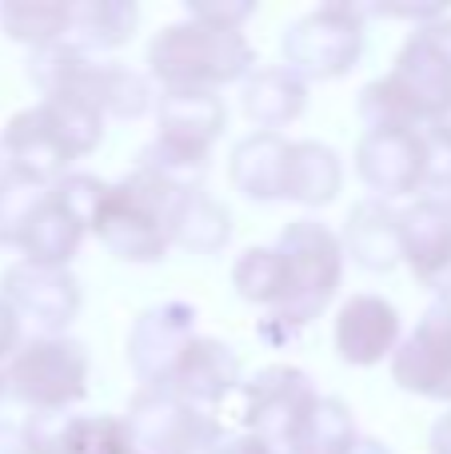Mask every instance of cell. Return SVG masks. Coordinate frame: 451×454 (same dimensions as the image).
<instances>
[{
    "label": "cell",
    "mask_w": 451,
    "mask_h": 454,
    "mask_svg": "<svg viewBox=\"0 0 451 454\" xmlns=\"http://www.w3.org/2000/svg\"><path fill=\"white\" fill-rule=\"evenodd\" d=\"M124 427L140 454H212L224 442V427L212 411L152 387L128 399Z\"/></svg>",
    "instance_id": "cell-9"
},
{
    "label": "cell",
    "mask_w": 451,
    "mask_h": 454,
    "mask_svg": "<svg viewBox=\"0 0 451 454\" xmlns=\"http://www.w3.org/2000/svg\"><path fill=\"white\" fill-rule=\"evenodd\" d=\"M188 192L160 180L156 172H128L124 180L108 184L92 231L104 247L124 263H160L172 247L176 215H180Z\"/></svg>",
    "instance_id": "cell-3"
},
{
    "label": "cell",
    "mask_w": 451,
    "mask_h": 454,
    "mask_svg": "<svg viewBox=\"0 0 451 454\" xmlns=\"http://www.w3.org/2000/svg\"><path fill=\"white\" fill-rule=\"evenodd\" d=\"M232 287L244 303L268 307L276 315L292 299V267L280 247H248L232 267Z\"/></svg>",
    "instance_id": "cell-25"
},
{
    "label": "cell",
    "mask_w": 451,
    "mask_h": 454,
    "mask_svg": "<svg viewBox=\"0 0 451 454\" xmlns=\"http://www.w3.org/2000/svg\"><path fill=\"white\" fill-rule=\"evenodd\" d=\"M0 454H28V442H24L20 427L0 423Z\"/></svg>",
    "instance_id": "cell-35"
},
{
    "label": "cell",
    "mask_w": 451,
    "mask_h": 454,
    "mask_svg": "<svg viewBox=\"0 0 451 454\" xmlns=\"http://www.w3.org/2000/svg\"><path fill=\"white\" fill-rule=\"evenodd\" d=\"M392 379L400 391L451 403V299H436L415 331L392 355Z\"/></svg>",
    "instance_id": "cell-13"
},
{
    "label": "cell",
    "mask_w": 451,
    "mask_h": 454,
    "mask_svg": "<svg viewBox=\"0 0 451 454\" xmlns=\"http://www.w3.org/2000/svg\"><path fill=\"white\" fill-rule=\"evenodd\" d=\"M44 196H48L44 184H32L4 168V176H0V243H4V247L20 243L24 227H28L32 212L40 207Z\"/></svg>",
    "instance_id": "cell-30"
},
{
    "label": "cell",
    "mask_w": 451,
    "mask_h": 454,
    "mask_svg": "<svg viewBox=\"0 0 451 454\" xmlns=\"http://www.w3.org/2000/svg\"><path fill=\"white\" fill-rule=\"evenodd\" d=\"M4 399H8V387H4V375H0V407H4Z\"/></svg>",
    "instance_id": "cell-39"
},
{
    "label": "cell",
    "mask_w": 451,
    "mask_h": 454,
    "mask_svg": "<svg viewBox=\"0 0 451 454\" xmlns=\"http://www.w3.org/2000/svg\"><path fill=\"white\" fill-rule=\"evenodd\" d=\"M64 100H80L92 104L100 116H116V120H140L152 108V84L148 76L124 68L116 60H88L80 72V84L72 96Z\"/></svg>",
    "instance_id": "cell-21"
},
{
    "label": "cell",
    "mask_w": 451,
    "mask_h": 454,
    "mask_svg": "<svg viewBox=\"0 0 451 454\" xmlns=\"http://www.w3.org/2000/svg\"><path fill=\"white\" fill-rule=\"evenodd\" d=\"M164 391L180 395V399L196 403V407L212 411L228 399L232 391H240V359L228 343L220 339H204L196 335L188 343V351L180 355L172 379H168Z\"/></svg>",
    "instance_id": "cell-17"
},
{
    "label": "cell",
    "mask_w": 451,
    "mask_h": 454,
    "mask_svg": "<svg viewBox=\"0 0 451 454\" xmlns=\"http://www.w3.org/2000/svg\"><path fill=\"white\" fill-rule=\"evenodd\" d=\"M136 454H140V450H136Z\"/></svg>",
    "instance_id": "cell-41"
},
{
    "label": "cell",
    "mask_w": 451,
    "mask_h": 454,
    "mask_svg": "<svg viewBox=\"0 0 451 454\" xmlns=\"http://www.w3.org/2000/svg\"><path fill=\"white\" fill-rule=\"evenodd\" d=\"M0 299L36 335H64L68 323L80 315V303H84L80 279L68 267H40V263H24V259L4 271Z\"/></svg>",
    "instance_id": "cell-11"
},
{
    "label": "cell",
    "mask_w": 451,
    "mask_h": 454,
    "mask_svg": "<svg viewBox=\"0 0 451 454\" xmlns=\"http://www.w3.org/2000/svg\"><path fill=\"white\" fill-rule=\"evenodd\" d=\"M360 442L356 419L340 399H320V407L312 411L308 427L300 434L296 454H352Z\"/></svg>",
    "instance_id": "cell-28"
},
{
    "label": "cell",
    "mask_w": 451,
    "mask_h": 454,
    "mask_svg": "<svg viewBox=\"0 0 451 454\" xmlns=\"http://www.w3.org/2000/svg\"><path fill=\"white\" fill-rule=\"evenodd\" d=\"M340 188H344L340 156L320 140H296L292 156H288L284 200L304 204V207H324V204H332Z\"/></svg>",
    "instance_id": "cell-24"
},
{
    "label": "cell",
    "mask_w": 451,
    "mask_h": 454,
    "mask_svg": "<svg viewBox=\"0 0 451 454\" xmlns=\"http://www.w3.org/2000/svg\"><path fill=\"white\" fill-rule=\"evenodd\" d=\"M336 351L348 367H376L400 351V311L384 295H352L336 315Z\"/></svg>",
    "instance_id": "cell-16"
},
{
    "label": "cell",
    "mask_w": 451,
    "mask_h": 454,
    "mask_svg": "<svg viewBox=\"0 0 451 454\" xmlns=\"http://www.w3.org/2000/svg\"><path fill=\"white\" fill-rule=\"evenodd\" d=\"M431 454H451V411L439 415L431 427Z\"/></svg>",
    "instance_id": "cell-36"
},
{
    "label": "cell",
    "mask_w": 451,
    "mask_h": 454,
    "mask_svg": "<svg viewBox=\"0 0 451 454\" xmlns=\"http://www.w3.org/2000/svg\"><path fill=\"white\" fill-rule=\"evenodd\" d=\"M88 415H68V411H32L24 419V442L28 454H80Z\"/></svg>",
    "instance_id": "cell-29"
},
{
    "label": "cell",
    "mask_w": 451,
    "mask_h": 454,
    "mask_svg": "<svg viewBox=\"0 0 451 454\" xmlns=\"http://www.w3.org/2000/svg\"><path fill=\"white\" fill-rule=\"evenodd\" d=\"M423 136H428V144H431V156H436V164H439V160H447L444 172H451V104L439 112L436 120H431L428 128H423ZM444 172H436V176H444ZM436 176H431V180H436ZM428 188H431V184H428Z\"/></svg>",
    "instance_id": "cell-32"
},
{
    "label": "cell",
    "mask_w": 451,
    "mask_h": 454,
    "mask_svg": "<svg viewBox=\"0 0 451 454\" xmlns=\"http://www.w3.org/2000/svg\"><path fill=\"white\" fill-rule=\"evenodd\" d=\"M20 327L24 323L16 319V311L0 299V375H4V367L12 363V355L20 351Z\"/></svg>",
    "instance_id": "cell-33"
},
{
    "label": "cell",
    "mask_w": 451,
    "mask_h": 454,
    "mask_svg": "<svg viewBox=\"0 0 451 454\" xmlns=\"http://www.w3.org/2000/svg\"><path fill=\"white\" fill-rule=\"evenodd\" d=\"M100 140H104V116L92 104L40 100L32 108L16 112L4 124L0 152L8 160V172L52 188V184H60L68 176L72 160L96 152Z\"/></svg>",
    "instance_id": "cell-2"
},
{
    "label": "cell",
    "mask_w": 451,
    "mask_h": 454,
    "mask_svg": "<svg viewBox=\"0 0 451 454\" xmlns=\"http://www.w3.org/2000/svg\"><path fill=\"white\" fill-rule=\"evenodd\" d=\"M352 454H392L388 447H384V442H376V439H360L356 442V450Z\"/></svg>",
    "instance_id": "cell-37"
},
{
    "label": "cell",
    "mask_w": 451,
    "mask_h": 454,
    "mask_svg": "<svg viewBox=\"0 0 451 454\" xmlns=\"http://www.w3.org/2000/svg\"><path fill=\"white\" fill-rule=\"evenodd\" d=\"M88 231V220L68 204L60 188H48V196L40 200V207L32 212L28 227H24L20 243L24 263H40V267H68L72 255L80 251V239Z\"/></svg>",
    "instance_id": "cell-18"
},
{
    "label": "cell",
    "mask_w": 451,
    "mask_h": 454,
    "mask_svg": "<svg viewBox=\"0 0 451 454\" xmlns=\"http://www.w3.org/2000/svg\"><path fill=\"white\" fill-rule=\"evenodd\" d=\"M364 12L360 4L332 0L312 12L296 16L280 36L284 68H292L300 80H340L364 56Z\"/></svg>",
    "instance_id": "cell-7"
},
{
    "label": "cell",
    "mask_w": 451,
    "mask_h": 454,
    "mask_svg": "<svg viewBox=\"0 0 451 454\" xmlns=\"http://www.w3.org/2000/svg\"><path fill=\"white\" fill-rule=\"evenodd\" d=\"M316 407L320 391L308 371L276 363V367L256 371L248 383H240L236 423L244 427V434L264 439L276 454H296Z\"/></svg>",
    "instance_id": "cell-6"
},
{
    "label": "cell",
    "mask_w": 451,
    "mask_h": 454,
    "mask_svg": "<svg viewBox=\"0 0 451 454\" xmlns=\"http://www.w3.org/2000/svg\"><path fill=\"white\" fill-rule=\"evenodd\" d=\"M451 104V16L428 20L400 48L396 68L360 92V120L376 128H423Z\"/></svg>",
    "instance_id": "cell-1"
},
{
    "label": "cell",
    "mask_w": 451,
    "mask_h": 454,
    "mask_svg": "<svg viewBox=\"0 0 451 454\" xmlns=\"http://www.w3.org/2000/svg\"><path fill=\"white\" fill-rule=\"evenodd\" d=\"M240 104H244V116L260 132H276V128H288L292 120L304 116V108H308V80H300L284 64L256 68L244 80Z\"/></svg>",
    "instance_id": "cell-22"
},
{
    "label": "cell",
    "mask_w": 451,
    "mask_h": 454,
    "mask_svg": "<svg viewBox=\"0 0 451 454\" xmlns=\"http://www.w3.org/2000/svg\"><path fill=\"white\" fill-rule=\"evenodd\" d=\"M68 20H72L68 0H4L0 4V28L32 48L64 44Z\"/></svg>",
    "instance_id": "cell-26"
},
{
    "label": "cell",
    "mask_w": 451,
    "mask_h": 454,
    "mask_svg": "<svg viewBox=\"0 0 451 454\" xmlns=\"http://www.w3.org/2000/svg\"><path fill=\"white\" fill-rule=\"evenodd\" d=\"M431 144L415 128H376L356 144V172L376 192V200L415 196L431 184Z\"/></svg>",
    "instance_id": "cell-10"
},
{
    "label": "cell",
    "mask_w": 451,
    "mask_h": 454,
    "mask_svg": "<svg viewBox=\"0 0 451 454\" xmlns=\"http://www.w3.org/2000/svg\"><path fill=\"white\" fill-rule=\"evenodd\" d=\"M8 399L28 411H68L88 395V351L68 335H32L4 367Z\"/></svg>",
    "instance_id": "cell-8"
},
{
    "label": "cell",
    "mask_w": 451,
    "mask_h": 454,
    "mask_svg": "<svg viewBox=\"0 0 451 454\" xmlns=\"http://www.w3.org/2000/svg\"><path fill=\"white\" fill-rule=\"evenodd\" d=\"M136 24H140V8L132 0H76L64 44L84 56L112 52L136 36Z\"/></svg>",
    "instance_id": "cell-23"
},
{
    "label": "cell",
    "mask_w": 451,
    "mask_h": 454,
    "mask_svg": "<svg viewBox=\"0 0 451 454\" xmlns=\"http://www.w3.org/2000/svg\"><path fill=\"white\" fill-rule=\"evenodd\" d=\"M404 263L428 291L451 299V204L444 196H423L400 212Z\"/></svg>",
    "instance_id": "cell-14"
},
{
    "label": "cell",
    "mask_w": 451,
    "mask_h": 454,
    "mask_svg": "<svg viewBox=\"0 0 451 454\" xmlns=\"http://www.w3.org/2000/svg\"><path fill=\"white\" fill-rule=\"evenodd\" d=\"M344 255L360 263L364 271H392L404 259L400 239V212H392L388 200H360L344 223Z\"/></svg>",
    "instance_id": "cell-20"
},
{
    "label": "cell",
    "mask_w": 451,
    "mask_h": 454,
    "mask_svg": "<svg viewBox=\"0 0 451 454\" xmlns=\"http://www.w3.org/2000/svg\"><path fill=\"white\" fill-rule=\"evenodd\" d=\"M288 156H292V140L280 132H252L232 148V188L240 196L256 200V204H276L284 200L288 184Z\"/></svg>",
    "instance_id": "cell-19"
},
{
    "label": "cell",
    "mask_w": 451,
    "mask_h": 454,
    "mask_svg": "<svg viewBox=\"0 0 451 454\" xmlns=\"http://www.w3.org/2000/svg\"><path fill=\"white\" fill-rule=\"evenodd\" d=\"M276 247L284 251L288 267H292V299L260 323V339L288 343L312 319H320V311L336 299L344 279V243L320 220H292L280 231Z\"/></svg>",
    "instance_id": "cell-5"
},
{
    "label": "cell",
    "mask_w": 451,
    "mask_h": 454,
    "mask_svg": "<svg viewBox=\"0 0 451 454\" xmlns=\"http://www.w3.org/2000/svg\"><path fill=\"white\" fill-rule=\"evenodd\" d=\"M228 128V108L216 92L200 88H164L156 96V140L184 152L212 156V144Z\"/></svg>",
    "instance_id": "cell-15"
},
{
    "label": "cell",
    "mask_w": 451,
    "mask_h": 454,
    "mask_svg": "<svg viewBox=\"0 0 451 454\" xmlns=\"http://www.w3.org/2000/svg\"><path fill=\"white\" fill-rule=\"evenodd\" d=\"M431 188H436V196H444L447 204H451V172H444V176H436L431 180Z\"/></svg>",
    "instance_id": "cell-38"
},
{
    "label": "cell",
    "mask_w": 451,
    "mask_h": 454,
    "mask_svg": "<svg viewBox=\"0 0 451 454\" xmlns=\"http://www.w3.org/2000/svg\"><path fill=\"white\" fill-rule=\"evenodd\" d=\"M0 176H4V168H0Z\"/></svg>",
    "instance_id": "cell-40"
},
{
    "label": "cell",
    "mask_w": 451,
    "mask_h": 454,
    "mask_svg": "<svg viewBox=\"0 0 451 454\" xmlns=\"http://www.w3.org/2000/svg\"><path fill=\"white\" fill-rule=\"evenodd\" d=\"M192 339H196V307L180 303V299L156 303L136 315L132 331H128V367L136 371L144 387L164 391Z\"/></svg>",
    "instance_id": "cell-12"
},
{
    "label": "cell",
    "mask_w": 451,
    "mask_h": 454,
    "mask_svg": "<svg viewBox=\"0 0 451 454\" xmlns=\"http://www.w3.org/2000/svg\"><path fill=\"white\" fill-rule=\"evenodd\" d=\"M212 454H276L264 439L256 434H224V442Z\"/></svg>",
    "instance_id": "cell-34"
},
{
    "label": "cell",
    "mask_w": 451,
    "mask_h": 454,
    "mask_svg": "<svg viewBox=\"0 0 451 454\" xmlns=\"http://www.w3.org/2000/svg\"><path fill=\"white\" fill-rule=\"evenodd\" d=\"M188 20H200V24H216V28H236L256 12L252 0H188L184 4Z\"/></svg>",
    "instance_id": "cell-31"
},
{
    "label": "cell",
    "mask_w": 451,
    "mask_h": 454,
    "mask_svg": "<svg viewBox=\"0 0 451 454\" xmlns=\"http://www.w3.org/2000/svg\"><path fill=\"white\" fill-rule=\"evenodd\" d=\"M256 72V52L236 28L180 20L168 24L148 44V76L160 88H200L216 92L224 84L248 80Z\"/></svg>",
    "instance_id": "cell-4"
},
{
    "label": "cell",
    "mask_w": 451,
    "mask_h": 454,
    "mask_svg": "<svg viewBox=\"0 0 451 454\" xmlns=\"http://www.w3.org/2000/svg\"><path fill=\"white\" fill-rule=\"evenodd\" d=\"M232 239V212L216 204L208 192H188L180 215H176L172 243L192 255H216Z\"/></svg>",
    "instance_id": "cell-27"
}]
</instances>
